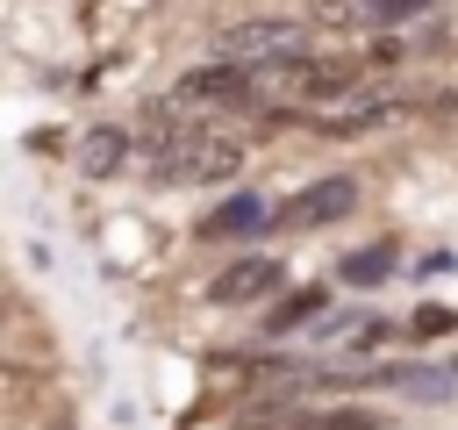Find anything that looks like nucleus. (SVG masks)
Here are the masks:
<instances>
[{
  "instance_id": "f257e3e1",
  "label": "nucleus",
  "mask_w": 458,
  "mask_h": 430,
  "mask_svg": "<svg viewBox=\"0 0 458 430\" xmlns=\"http://www.w3.org/2000/svg\"><path fill=\"white\" fill-rule=\"evenodd\" d=\"M258 100V79L229 57V64H193L179 86H172V108H200V115H243Z\"/></svg>"
},
{
  "instance_id": "f03ea898",
  "label": "nucleus",
  "mask_w": 458,
  "mask_h": 430,
  "mask_svg": "<svg viewBox=\"0 0 458 430\" xmlns=\"http://www.w3.org/2000/svg\"><path fill=\"white\" fill-rule=\"evenodd\" d=\"M272 72H286L293 100H351V93H365V64L358 57H279Z\"/></svg>"
},
{
  "instance_id": "7ed1b4c3",
  "label": "nucleus",
  "mask_w": 458,
  "mask_h": 430,
  "mask_svg": "<svg viewBox=\"0 0 458 430\" xmlns=\"http://www.w3.org/2000/svg\"><path fill=\"white\" fill-rule=\"evenodd\" d=\"M351 208H358V179L336 172V179H315V186H301L293 201H279L272 222H279V229H322V222H344Z\"/></svg>"
},
{
  "instance_id": "20e7f679",
  "label": "nucleus",
  "mask_w": 458,
  "mask_h": 430,
  "mask_svg": "<svg viewBox=\"0 0 458 430\" xmlns=\"http://www.w3.org/2000/svg\"><path fill=\"white\" fill-rule=\"evenodd\" d=\"M215 43H222V57H236V64H250V57H272V64H279V57H301V22H279V14H272V22H229Z\"/></svg>"
},
{
  "instance_id": "39448f33",
  "label": "nucleus",
  "mask_w": 458,
  "mask_h": 430,
  "mask_svg": "<svg viewBox=\"0 0 458 430\" xmlns=\"http://www.w3.org/2000/svg\"><path fill=\"white\" fill-rule=\"evenodd\" d=\"M279 287H286V265H279V258H229V265L215 272L208 301H222V308H243V301H272Z\"/></svg>"
},
{
  "instance_id": "423d86ee",
  "label": "nucleus",
  "mask_w": 458,
  "mask_h": 430,
  "mask_svg": "<svg viewBox=\"0 0 458 430\" xmlns=\"http://www.w3.org/2000/svg\"><path fill=\"white\" fill-rule=\"evenodd\" d=\"M437 0H322V14L336 29H401L415 14H429Z\"/></svg>"
},
{
  "instance_id": "0eeeda50",
  "label": "nucleus",
  "mask_w": 458,
  "mask_h": 430,
  "mask_svg": "<svg viewBox=\"0 0 458 430\" xmlns=\"http://www.w3.org/2000/svg\"><path fill=\"white\" fill-rule=\"evenodd\" d=\"M386 115H394V93H351V100H336V115L322 122V136H372Z\"/></svg>"
},
{
  "instance_id": "6e6552de",
  "label": "nucleus",
  "mask_w": 458,
  "mask_h": 430,
  "mask_svg": "<svg viewBox=\"0 0 458 430\" xmlns=\"http://www.w3.org/2000/svg\"><path fill=\"white\" fill-rule=\"evenodd\" d=\"M286 430H386V416L358 408V401H336V408H301L286 416Z\"/></svg>"
},
{
  "instance_id": "1a4fd4ad",
  "label": "nucleus",
  "mask_w": 458,
  "mask_h": 430,
  "mask_svg": "<svg viewBox=\"0 0 458 430\" xmlns=\"http://www.w3.org/2000/svg\"><path fill=\"white\" fill-rule=\"evenodd\" d=\"M322 301H329L322 287H293L279 308H265V330H272V337H286V330H308V322H322Z\"/></svg>"
},
{
  "instance_id": "9d476101",
  "label": "nucleus",
  "mask_w": 458,
  "mask_h": 430,
  "mask_svg": "<svg viewBox=\"0 0 458 430\" xmlns=\"http://www.w3.org/2000/svg\"><path fill=\"white\" fill-rule=\"evenodd\" d=\"M265 222V208L250 201V194H236V201H222L215 215H200V236H243V229H258Z\"/></svg>"
},
{
  "instance_id": "9b49d317",
  "label": "nucleus",
  "mask_w": 458,
  "mask_h": 430,
  "mask_svg": "<svg viewBox=\"0 0 458 430\" xmlns=\"http://www.w3.org/2000/svg\"><path fill=\"white\" fill-rule=\"evenodd\" d=\"M394 265H401V244H372V251H351V258H344V280H351V287H379Z\"/></svg>"
},
{
  "instance_id": "f8f14e48",
  "label": "nucleus",
  "mask_w": 458,
  "mask_h": 430,
  "mask_svg": "<svg viewBox=\"0 0 458 430\" xmlns=\"http://www.w3.org/2000/svg\"><path fill=\"white\" fill-rule=\"evenodd\" d=\"M129 158V136L122 129H100V136H86V172H114Z\"/></svg>"
},
{
  "instance_id": "ddd939ff",
  "label": "nucleus",
  "mask_w": 458,
  "mask_h": 430,
  "mask_svg": "<svg viewBox=\"0 0 458 430\" xmlns=\"http://www.w3.org/2000/svg\"><path fill=\"white\" fill-rule=\"evenodd\" d=\"M437 330H451V308H422L415 315V337H437Z\"/></svg>"
}]
</instances>
